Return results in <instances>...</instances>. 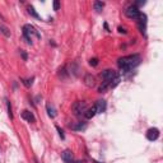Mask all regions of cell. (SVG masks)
Instances as JSON below:
<instances>
[{"label":"cell","mask_w":163,"mask_h":163,"mask_svg":"<svg viewBox=\"0 0 163 163\" xmlns=\"http://www.w3.org/2000/svg\"><path fill=\"white\" fill-rule=\"evenodd\" d=\"M142 61V58L138 54H134V55H129V56H124V58H120L117 60V65L120 66V69L125 70V71H129L134 69L135 66L140 64Z\"/></svg>","instance_id":"1"},{"label":"cell","mask_w":163,"mask_h":163,"mask_svg":"<svg viewBox=\"0 0 163 163\" xmlns=\"http://www.w3.org/2000/svg\"><path fill=\"white\" fill-rule=\"evenodd\" d=\"M32 35H36L37 38L41 37V35L38 33V31L31 24H26L23 27V37L26 40V42L28 43V45H32Z\"/></svg>","instance_id":"2"},{"label":"cell","mask_w":163,"mask_h":163,"mask_svg":"<svg viewBox=\"0 0 163 163\" xmlns=\"http://www.w3.org/2000/svg\"><path fill=\"white\" fill-rule=\"evenodd\" d=\"M125 15L130 19H139V17L142 15V12H140L136 5H130L125 10Z\"/></svg>","instance_id":"3"},{"label":"cell","mask_w":163,"mask_h":163,"mask_svg":"<svg viewBox=\"0 0 163 163\" xmlns=\"http://www.w3.org/2000/svg\"><path fill=\"white\" fill-rule=\"evenodd\" d=\"M71 110H73V112H74L75 116H80L87 110V103L84 101H77V102H74Z\"/></svg>","instance_id":"4"},{"label":"cell","mask_w":163,"mask_h":163,"mask_svg":"<svg viewBox=\"0 0 163 163\" xmlns=\"http://www.w3.org/2000/svg\"><path fill=\"white\" fill-rule=\"evenodd\" d=\"M117 77H118V75L116 74V71L115 70H111V69H106V70H103L101 73V78L103 79V82H107V83L112 82Z\"/></svg>","instance_id":"5"},{"label":"cell","mask_w":163,"mask_h":163,"mask_svg":"<svg viewBox=\"0 0 163 163\" xmlns=\"http://www.w3.org/2000/svg\"><path fill=\"white\" fill-rule=\"evenodd\" d=\"M159 138V130L157 127H150L147 131V139L153 142V140H157Z\"/></svg>","instance_id":"6"},{"label":"cell","mask_w":163,"mask_h":163,"mask_svg":"<svg viewBox=\"0 0 163 163\" xmlns=\"http://www.w3.org/2000/svg\"><path fill=\"white\" fill-rule=\"evenodd\" d=\"M94 107H96L97 114H102V112H105V111H106V107H107L106 101H105V100H98V101L96 102Z\"/></svg>","instance_id":"7"},{"label":"cell","mask_w":163,"mask_h":163,"mask_svg":"<svg viewBox=\"0 0 163 163\" xmlns=\"http://www.w3.org/2000/svg\"><path fill=\"white\" fill-rule=\"evenodd\" d=\"M22 118H24V120L26 121H28V122H35L36 121V117H35V115L33 114H32L31 111H28V110H24L23 112H22Z\"/></svg>","instance_id":"8"},{"label":"cell","mask_w":163,"mask_h":163,"mask_svg":"<svg viewBox=\"0 0 163 163\" xmlns=\"http://www.w3.org/2000/svg\"><path fill=\"white\" fill-rule=\"evenodd\" d=\"M61 158L65 163H71L74 161V157H73V153H71V150L66 149V150H64L62 153H61Z\"/></svg>","instance_id":"9"},{"label":"cell","mask_w":163,"mask_h":163,"mask_svg":"<svg viewBox=\"0 0 163 163\" xmlns=\"http://www.w3.org/2000/svg\"><path fill=\"white\" fill-rule=\"evenodd\" d=\"M138 20H139V22H138L139 29H140V32H142V33H144V32H145V26H147V17H145V14L142 13V15L139 17Z\"/></svg>","instance_id":"10"},{"label":"cell","mask_w":163,"mask_h":163,"mask_svg":"<svg viewBox=\"0 0 163 163\" xmlns=\"http://www.w3.org/2000/svg\"><path fill=\"white\" fill-rule=\"evenodd\" d=\"M84 84L87 87H89V88H92V87L96 85V78L93 77L92 74H87L84 77Z\"/></svg>","instance_id":"11"},{"label":"cell","mask_w":163,"mask_h":163,"mask_svg":"<svg viewBox=\"0 0 163 163\" xmlns=\"http://www.w3.org/2000/svg\"><path fill=\"white\" fill-rule=\"evenodd\" d=\"M83 115H84V117H85V118H88V120H89V118H92V117H94V116L97 115L96 107H94V106H92V107H89V108H87L85 112H84Z\"/></svg>","instance_id":"12"},{"label":"cell","mask_w":163,"mask_h":163,"mask_svg":"<svg viewBox=\"0 0 163 163\" xmlns=\"http://www.w3.org/2000/svg\"><path fill=\"white\" fill-rule=\"evenodd\" d=\"M46 110H47V114H49V116H50V117H52V118H54V117L56 116V110H55V107H54V105H52V103H50V102H49V103L46 105Z\"/></svg>","instance_id":"13"},{"label":"cell","mask_w":163,"mask_h":163,"mask_svg":"<svg viewBox=\"0 0 163 163\" xmlns=\"http://www.w3.org/2000/svg\"><path fill=\"white\" fill-rule=\"evenodd\" d=\"M103 6H105V3H102V2H94V4H93V8L97 13H101Z\"/></svg>","instance_id":"14"},{"label":"cell","mask_w":163,"mask_h":163,"mask_svg":"<svg viewBox=\"0 0 163 163\" xmlns=\"http://www.w3.org/2000/svg\"><path fill=\"white\" fill-rule=\"evenodd\" d=\"M70 127L73 130H85L87 129V124L82 121V122H78L77 125H70Z\"/></svg>","instance_id":"15"},{"label":"cell","mask_w":163,"mask_h":163,"mask_svg":"<svg viewBox=\"0 0 163 163\" xmlns=\"http://www.w3.org/2000/svg\"><path fill=\"white\" fill-rule=\"evenodd\" d=\"M0 32L5 36V37H10V31H9V28L8 27H5V26H3V24H0Z\"/></svg>","instance_id":"16"},{"label":"cell","mask_w":163,"mask_h":163,"mask_svg":"<svg viewBox=\"0 0 163 163\" xmlns=\"http://www.w3.org/2000/svg\"><path fill=\"white\" fill-rule=\"evenodd\" d=\"M6 110H8V116L10 120H13V110H12V103L6 100Z\"/></svg>","instance_id":"17"},{"label":"cell","mask_w":163,"mask_h":163,"mask_svg":"<svg viewBox=\"0 0 163 163\" xmlns=\"http://www.w3.org/2000/svg\"><path fill=\"white\" fill-rule=\"evenodd\" d=\"M28 13L32 15V17H35V18H37V19H40L41 17L37 14V12H36V10H35V8L33 6H28Z\"/></svg>","instance_id":"18"},{"label":"cell","mask_w":163,"mask_h":163,"mask_svg":"<svg viewBox=\"0 0 163 163\" xmlns=\"http://www.w3.org/2000/svg\"><path fill=\"white\" fill-rule=\"evenodd\" d=\"M33 80H35V78H31V79H22V83H23L26 87H31L32 83H33Z\"/></svg>","instance_id":"19"},{"label":"cell","mask_w":163,"mask_h":163,"mask_svg":"<svg viewBox=\"0 0 163 163\" xmlns=\"http://www.w3.org/2000/svg\"><path fill=\"white\" fill-rule=\"evenodd\" d=\"M60 73H59V75H60V77L61 78H66L68 77V73H66V68H65V66H62L60 70H59Z\"/></svg>","instance_id":"20"},{"label":"cell","mask_w":163,"mask_h":163,"mask_svg":"<svg viewBox=\"0 0 163 163\" xmlns=\"http://www.w3.org/2000/svg\"><path fill=\"white\" fill-rule=\"evenodd\" d=\"M89 65H92V66H97V65H98V59H91L89 60Z\"/></svg>","instance_id":"21"},{"label":"cell","mask_w":163,"mask_h":163,"mask_svg":"<svg viewBox=\"0 0 163 163\" xmlns=\"http://www.w3.org/2000/svg\"><path fill=\"white\" fill-rule=\"evenodd\" d=\"M59 8H60L59 0H55V2H54V10H59Z\"/></svg>","instance_id":"22"},{"label":"cell","mask_w":163,"mask_h":163,"mask_svg":"<svg viewBox=\"0 0 163 163\" xmlns=\"http://www.w3.org/2000/svg\"><path fill=\"white\" fill-rule=\"evenodd\" d=\"M56 130H58V131H59V135H60V138L61 139H65V135H64V131H62V130L59 127V126H56Z\"/></svg>","instance_id":"23"},{"label":"cell","mask_w":163,"mask_h":163,"mask_svg":"<svg viewBox=\"0 0 163 163\" xmlns=\"http://www.w3.org/2000/svg\"><path fill=\"white\" fill-rule=\"evenodd\" d=\"M20 55H22V58H23V60H24V61L27 60V54H26V51L20 50Z\"/></svg>","instance_id":"24"},{"label":"cell","mask_w":163,"mask_h":163,"mask_svg":"<svg viewBox=\"0 0 163 163\" xmlns=\"http://www.w3.org/2000/svg\"><path fill=\"white\" fill-rule=\"evenodd\" d=\"M118 32H120V33H126L125 28H122V27H118Z\"/></svg>","instance_id":"25"},{"label":"cell","mask_w":163,"mask_h":163,"mask_svg":"<svg viewBox=\"0 0 163 163\" xmlns=\"http://www.w3.org/2000/svg\"><path fill=\"white\" fill-rule=\"evenodd\" d=\"M136 4H138V5H144V4H145V2H138Z\"/></svg>","instance_id":"26"},{"label":"cell","mask_w":163,"mask_h":163,"mask_svg":"<svg viewBox=\"0 0 163 163\" xmlns=\"http://www.w3.org/2000/svg\"><path fill=\"white\" fill-rule=\"evenodd\" d=\"M71 163H84V162H82V161H75V162H74V161H73Z\"/></svg>","instance_id":"27"},{"label":"cell","mask_w":163,"mask_h":163,"mask_svg":"<svg viewBox=\"0 0 163 163\" xmlns=\"http://www.w3.org/2000/svg\"><path fill=\"white\" fill-rule=\"evenodd\" d=\"M93 162H94V163H101V162H97V161H93Z\"/></svg>","instance_id":"28"}]
</instances>
